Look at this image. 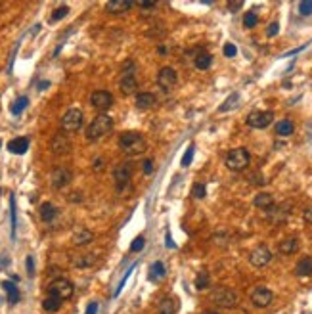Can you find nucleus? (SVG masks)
Masks as SVG:
<instances>
[{
    "mask_svg": "<svg viewBox=\"0 0 312 314\" xmlns=\"http://www.w3.org/2000/svg\"><path fill=\"white\" fill-rule=\"evenodd\" d=\"M27 104H29V100L25 98V96H21V98H17L14 104H12V107H10V111L14 113V115H19L25 107H27Z\"/></svg>",
    "mask_w": 312,
    "mask_h": 314,
    "instance_id": "72a5a7b5",
    "label": "nucleus"
},
{
    "mask_svg": "<svg viewBox=\"0 0 312 314\" xmlns=\"http://www.w3.org/2000/svg\"><path fill=\"white\" fill-rule=\"evenodd\" d=\"M132 173H134V165L132 163H121V165H117V169L113 171V178H115V188H117V192H123L128 186V182L132 178Z\"/></svg>",
    "mask_w": 312,
    "mask_h": 314,
    "instance_id": "0eeeda50",
    "label": "nucleus"
},
{
    "mask_svg": "<svg viewBox=\"0 0 312 314\" xmlns=\"http://www.w3.org/2000/svg\"><path fill=\"white\" fill-rule=\"evenodd\" d=\"M142 169H144V173H146V174H152V173H154V161H152V159H146Z\"/></svg>",
    "mask_w": 312,
    "mask_h": 314,
    "instance_id": "49530a36",
    "label": "nucleus"
},
{
    "mask_svg": "<svg viewBox=\"0 0 312 314\" xmlns=\"http://www.w3.org/2000/svg\"><path fill=\"white\" fill-rule=\"evenodd\" d=\"M136 88H138V81H136V77H134V73L132 71H128V67L125 65V69H123V75H121V92L125 96H130L136 92Z\"/></svg>",
    "mask_w": 312,
    "mask_h": 314,
    "instance_id": "ddd939ff",
    "label": "nucleus"
},
{
    "mask_svg": "<svg viewBox=\"0 0 312 314\" xmlns=\"http://www.w3.org/2000/svg\"><path fill=\"white\" fill-rule=\"evenodd\" d=\"M69 199H73V201H81L83 197H81V193H79V192H75V193H73V197H69Z\"/></svg>",
    "mask_w": 312,
    "mask_h": 314,
    "instance_id": "864d4df0",
    "label": "nucleus"
},
{
    "mask_svg": "<svg viewBox=\"0 0 312 314\" xmlns=\"http://www.w3.org/2000/svg\"><path fill=\"white\" fill-rule=\"evenodd\" d=\"M303 217H305V220H307V222H312V207H309V209H305Z\"/></svg>",
    "mask_w": 312,
    "mask_h": 314,
    "instance_id": "603ef678",
    "label": "nucleus"
},
{
    "mask_svg": "<svg viewBox=\"0 0 312 314\" xmlns=\"http://www.w3.org/2000/svg\"><path fill=\"white\" fill-rule=\"evenodd\" d=\"M140 8H144V10H150V8H156L157 2H154V0H142V2H136Z\"/></svg>",
    "mask_w": 312,
    "mask_h": 314,
    "instance_id": "a18cd8bd",
    "label": "nucleus"
},
{
    "mask_svg": "<svg viewBox=\"0 0 312 314\" xmlns=\"http://www.w3.org/2000/svg\"><path fill=\"white\" fill-rule=\"evenodd\" d=\"M56 215H58L56 205H52V203H48V201L40 205V220H44V222H52V220L56 219Z\"/></svg>",
    "mask_w": 312,
    "mask_h": 314,
    "instance_id": "b1692460",
    "label": "nucleus"
},
{
    "mask_svg": "<svg viewBox=\"0 0 312 314\" xmlns=\"http://www.w3.org/2000/svg\"><path fill=\"white\" fill-rule=\"evenodd\" d=\"M96 262V255H79L73 259V264L77 268H87V266H92Z\"/></svg>",
    "mask_w": 312,
    "mask_h": 314,
    "instance_id": "c756f323",
    "label": "nucleus"
},
{
    "mask_svg": "<svg viewBox=\"0 0 312 314\" xmlns=\"http://www.w3.org/2000/svg\"><path fill=\"white\" fill-rule=\"evenodd\" d=\"M272 299H274V293H272L268 287H264V285L255 287V291L251 293V303H253L257 309H266V307L272 303Z\"/></svg>",
    "mask_w": 312,
    "mask_h": 314,
    "instance_id": "6e6552de",
    "label": "nucleus"
},
{
    "mask_svg": "<svg viewBox=\"0 0 312 314\" xmlns=\"http://www.w3.org/2000/svg\"><path fill=\"white\" fill-rule=\"evenodd\" d=\"M176 81H178V75H176V71L173 67L159 69V73H157V85H159L161 90H171L176 85Z\"/></svg>",
    "mask_w": 312,
    "mask_h": 314,
    "instance_id": "1a4fd4ad",
    "label": "nucleus"
},
{
    "mask_svg": "<svg viewBox=\"0 0 312 314\" xmlns=\"http://www.w3.org/2000/svg\"><path fill=\"white\" fill-rule=\"evenodd\" d=\"M92 240H94V234L90 232V230H87V228H79V230L73 234V244H75L77 247L88 245Z\"/></svg>",
    "mask_w": 312,
    "mask_h": 314,
    "instance_id": "aec40b11",
    "label": "nucleus"
},
{
    "mask_svg": "<svg viewBox=\"0 0 312 314\" xmlns=\"http://www.w3.org/2000/svg\"><path fill=\"white\" fill-rule=\"evenodd\" d=\"M156 104L157 98L152 92H140L136 96V107L138 109H152V107H156Z\"/></svg>",
    "mask_w": 312,
    "mask_h": 314,
    "instance_id": "a211bd4d",
    "label": "nucleus"
},
{
    "mask_svg": "<svg viewBox=\"0 0 312 314\" xmlns=\"http://www.w3.org/2000/svg\"><path fill=\"white\" fill-rule=\"evenodd\" d=\"M270 261H272V251H270L266 245H259V247H255V249L249 253V262L253 266H257V268L266 266Z\"/></svg>",
    "mask_w": 312,
    "mask_h": 314,
    "instance_id": "9d476101",
    "label": "nucleus"
},
{
    "mask_svg": "<svg viewBox=\"0 0 312 314\" xmlns=\"http://www.w3.org/2000/svg\"><path fill=\"white\" fill-rule=\"evenodd\" d=\"M67 14H69V8H67V6H60V8H56V10H54V14H52L50 21H60V19H63Z\"/></svg>",
    "mask_w": 312,
    "mask_h": 314,
    "instance_id": "e433bc0d",
    "label": "nucleus"
},
{
    "mask_svg": "<svg viewBox=\"0 0 312 314\" xmlns=\"http://www.w3.org/2000/svg\"><path fill=\"white\" fill-rule=\"evenodd\" d=\"M144 244H146V242H144V238H142V236H138V238H136V240L132 242V245H130V251H134V253L142 251V249H144Z\"/></svg>",
    "mask_w": 312,
    "mask_h": 314,
    "instance_id": "a19ab883",
    "label": "nucleus"
},
{
    "mask_svg": "<svg viewBox=\"0 0 312 314\" xmlns=\"http://www.w3.org/2000/svg\"><path fill=\"white\" fill-rule=\"evenodd\" d=\"M289 207L287 205H281V207H270L268 209V217H270V220H274V222H281V220L287 219V215H289V211H287Z\"/></svg>",
    "mask_w": 312,
    "mask_h": 314,
    "instance_id": "393cba45",
    "label": "nucleus"
},
{
    "mask_svg": "<svg viewBox=\"0 0 312 314\" xmlns=\"http://www.w3.org/2000/svg\"><path fill=\"white\" fill-rule=\"evenodd\" d=\"M90 104H92L94 109L98 111H107L111 105H113V96L109 94L107 90H96L92 96H90Z\"/></svg>",
    "mask_w": 312,
    "mask_h": 314,
    "instance_id": "f8f14e48",
    "label": "nucleus"
},
{
    "mask_svg": "<svg viewBox=\"0 0 312 314\" xmlns=\"http://www.w3.org/2000/svg\"><path fill=\"white\" fill-rule=\"evenodd\" d=\"M111 128H113V119L105 113H100L96 119H92V123L87 128V140L96 142V140L104 138L105 134H109Z\"/></svg>",
    "mask_w": 312,
    "mask_h": 314,
    "instance_id": "f03ea898",
    "label": "nucleus"
},
{
    "mask_svg": "<svg viewBox=\"0 0 312 314\" xmlns=\"http://www.w3.org/2000/svg\"><path fill=\"white\" fill-rule=\"evenodd\" d=\"M295 274L301 276V278H307L312 274V257H303L297 266H295Z\"/></svg>",
    "mask_w": 312,
    "mask_h": 314,
    "instance_id": "4be33fe9",
    "label": "nucleus"
},
{
    "mask_svg": "<svg viewBox=\"0 0 312 314\" xmlns=\"http://www.w3.org/2000/svg\"><path fill=\"white\" fill-rule=\"evenodd\" d=\"M255 207H260V209H270L272 205H274V197H272V193H266V192H262V193H259L257 197H255Z\"/></svg>",
    "mask_w": 312,
    "mask_h": 314,
    "instance_id": "bb28decb",
    "label": "nucleus"
},
{
    "mask_svg": "<svg viewBox=\"0 0 312 314\" xmlns=\"http://www.w3.org/2000/svg\"><path fill=\"white\" fill-rule=\"evenodd\" d=\"M2 287H4V291H6V295H8V303H10V305L19 303V289L16 287V283L4 282L2 283Z\"/></svg>",
    "mask_w": 312,
    "mask_h": 314,
    "instance_id": "a878e982",
    "label": "nucleus"
},
{
    "mask_svg": "<svg viewBox=\"0 0 312 314\" xmlns=\"http://www.w3.org/2000/svg\"><path fill=\"white\" fill-rule=\"evenodd\" d=\"M251 163V154L245 148H236V150H230V154L226 156V167L234 173H240V171H245L247 165Z\"/></svg>",
    "mask_w": 312,
    "mask_h": 314,
    "instance_id": "7ed1b4c3",
    "label": "nucleus"
},
{
    "mask_svg": "<svg viewBox=\"0 0 312 314\" xmlns=\"http://www.w3.org/2000/svg\"><path fill=\"white\" fill-rule=\"evenodd\" d=\"M104 163H105L104 159H96V161H94V171H96V173H100V171H104V167H105Z\"/></svg>",
    "mask_w": 312,
    "mask_h": 314,
    "instance_id": "09e8293b",
    "label": "nucleus"
},
{
    "mask_svg": "<svg viewBox=\"0 0 312 314\" xmlns=\"http://www.w3.org/2000/svg\"><path fill=\"white\" fill-rule=\"evenodd\" d=\"M27 274H29V278L35 276V261H33V257H27Z\"/></svg>",
    "mask_w": 312,
    "mask_h": 314,
    "instance_id": "de8ad7c7",
    "label": "nucleus"
},
{
    "mask_svg": "<svg viewBox=\"0 0 312 314\" xmlns=\"http://www.w3.org/2000/svg\"><path fill=\"white\" fill-rule=\"evenodd\" d=\"M293 130H295V126H293V123H291L289 119H283V121H280V123L276 125V134H278V136H291Z\"/></svg>",
    "mask_w": 312,
    "mask_h": 314,
    "instance_id": "7c9ffc66",
    "label": "nucleus"
},
{
    "mask_svg": "<svg viewBox=\"0 0 312 314\" xmlns=\"http://www.w3.org/2000/svg\"><path fill=\"white\" fill-rule=\"evenodd\" d=\"M119 148L128 156H140L146 152L148 142L140 132H123L119 138Z\"/></svg>",
    "mask_w": 312,
    "mask_h": 314,
    "instance_id": "f257e3e1",
    "label": "nucleus"
},
{
    "mask_svg": "<svg viewBox=\"0 0 312 314\" xmlns=\"http://www.w3.org/2000/svg\"><path fill=\"white\" fill-rule=\"evenodd\" d=\"M278 249L283 255H291V253H295L299 249V242H297V238H287V240L280 242V247Z\"/></svg>",
    "mask_w": 312,
    "mask_h": 314,
    "instance_id": "cd10ccee",
    "label": "nucleus"
},
{
    "mask_svg": "<svg viewBox=\"0 0 312 314\" xmlns=\"http://www.w3.org/2000/svg\"><path fill=\"white\" fill-rule=\"evenodd\" d=\"M213 301L219 305V307H224V309H234L238 303H240V295L230 289V287H217L213 291Z\"/></svg>",
    "mask_w": 312,
    "mask_h": 314,
    "instance_id": "20e7f679",
    "label": "nucleus"
},
{
    "mask_svg": "<svg viewBox=\"0 0 312 314\" xmlns=\"http://www.w3.org/2000/svg\"><path fill=\"white\" fill-rule=\"evenodd\" d=\"M10 205H12V236H16V199L10 197Z\"/></svg>",
    "mask_w": 312,
    "mask_h": 314,
    "instance_id": "79ce46f5",
    "label": "nucleus"
},
{
    "mask_svg": "<svg viewBox=\"0 0 312 314\" xmlns=\"http://www.w3.org/2000/svg\"><path fill=\"white\" fill-rule=\"evenodd\" d=\"M238 102H240V94H238V92H234V94L230 96V98H228V100H226V102H224V104L220 105L219 111H220V113H224V111H230V109H234V107L238 105Z\"/></svg>",
    "mask_w": 312,
    "mask_h": 314,
    "instance_id": "473e14b6",
    "label": "nucleus"
},
{
    "mask_svg": "<svg viewBox=\"0 0 312 314\" xmlns=\"http://www.w3.org/2000/svg\"><path fill=\"white\" fill-rule=\"evenodd\" d=\"M272 121H274L272 111H251L247 115V125L251 128H266Z\"/></svg>",
    "mask_w": 312,
    "mask_h": 314,
    "instance_id": "9b49d317",
    "label": "nucleus"
},
{
    "mask_svg": "<svg viewBox=\"0 0 312 314\" xmlns=\"http://www.w3.org/2000/svg\"><path fill=\"white\" fill-rule=\"evenodd\" d=\"M42 309H44L46 313H58V311L62 309V301H60L58 297L48 295V297L42 301Z\"/></svg>",
    "mask_w": 312,
    "mask_h": 314,
    "instance_id": "c85d7f7f",
    "label": "nucleus"
},
{
    "mask_svg": "<svg viewBox=\"0 0 312 314\" xmlns=\"http://www.w3.org/2000/svg\"><path fill=\"white\" fill-rule=\"evenodd\" d=\"M71 171L69 169H65V167H60V169H56L54 173H52V186L54 188H63V186H67L69 182H71Z\"/></svg>",
    "mask_w": 312,
    "mask_h": 314,
    "instance_id": "2eb2a0df",
    "label": "nucleus"
},
{
    "mask_svg": "<svg viewBox=\"0 0 312 314\" xmlns=\"http://www.w3.org/2000/svg\"><path fill=\"white\" fill-rule=\"evenodd\" d=\"M299 14H301V16H311L312 0H309V2H301V4H299Z\"/></svg>",
    "mask_w": 312,
    "mask_h": 314,
    "instance_id": "ea45409f",
    "label": "nucleus"
},
{
    "mask_svg": "<svg viewBox=\"0 0 312 314\" xmlns=\"http://www.w3.org/2000/svg\"><path fill=\"white\" fill-rule=\"evenodd\" d=\"M191 195H193L195 199H203V197L207 195V188H205V184H201V182L193 184V186H191Z\"/></svg>",
    "mask_w": 312,
    "mask_h": 314,
    "instance_id": "f704fd0d",
    "label": "nucleus"
},
{
    "mask_svg": "<svg viewBox=\"0 0 312 314\" xmlns=\"http://www.w3.org/2000/svg\"><path fill=\"white\" fill-rule=\"evenodd\" d=\"M242 6H243V2H230V4H228V10H230V12H238Z\"/></svg>",
    "mask_w": 312,
    "mask_h": 314,
    "instance_id": "8fccbe9b",
    "label": "nucleus"
},
{
    "mask_svg": "<svg viewBox=\"0 0 312 314\" xmlns=\"http://www.w3.org/2000/svg\"><path fill=\"white\" fill-rule=\"evenodd\" d=\"M249 180H251V184H257V186H262V184L266 182V180H264V176H262L260 173H255V174H251Z\"/></svg>",
    "mask_w": 312,
    "mask_h": 314,
    "instance_id": "37998d69",
    "label": "nucleus"
},
{
    "mask_svg": "<svg viewBox=\"0 0 312 314\" xmlns=\"http://www.w3.org/2000/svg\"><path fill=\"white\" fill-rule=\"evenodd\" d=\"M178 311V303L173 297H163L157 305V313L159 314H176Z\"/></svg>",
    "mask_w": 312,
    "mask_h": 314,
    "instance_id": "412c9836",
    "label": "nucleus"
},
{
    "mask_svg": "<svg viewBox=\"0 0 312 314\" xmlns=\"http://www.w3.org/2000/svg\"><path fill=\"white\" fill-rule=\"evenodd\" d=\"M48 293H50L52 297H58L60 301H67V299L73 297L75 287H73V283L69 282V280L58 278V280H54V282L48 285Z\"/></svg>",
    "mask_w": 312,
    "mask_h": 314,
    "instance_id": "39448f33",
    "label": "nucleus"
},
{
    "mask_svg": "<svg viewBox=\"0 0 312 314\" xmlns=\"http://www.w3.org/2000/svg\"><path fill=\"white\" fill-rule=\"evenodd\" d=\"M193 154H195V146L193 144H190L186 150V154L182 157V167H188L190 163H191V159H193Z\"/></svg>",
    "mask_w": 312,
    "mask_h": 314,
    "instance_id": "4c0bfd02",
    "label": "nucleus"
},
{
    "mask_svg": "<svg viewBox=\"0 0 312 314\" xmlns=\"http://www.w3.org/2000/svg\"><path fill=\"white\" fill-rule=\"evenodd\" d=\"M132 6H134V2H130V0H109L105 8L111 14H125Z\"/></svg>",
    "mask_w": 312,
    "mask_h": 314,
    "instance_id": "6ab92c4d",
    "label": "nucleus"
},
{
    "mask_svg": "<svg viewBox=\"0 0 312 314\" xmlns=\"http://www.w3.org/2000/svg\"><path fill=\"white\" fill-rule=\"evenodd\" d=\"M209 283H211V278H209V272L201 270V272L197 274V278H195V287H197L199 291H203V289H207V287H209Z\"/></svg>",
    "mask_w": 312,
    "mask_h": 314,
    "instance_id": "2f4dec72",
    "label": "nucleus"
},
{
    "mask_svg": "<svg viewBox=\"0 0 312 314\" xmlns=\"http://www.w3.org/2000/svg\"><path fill=\"white\" fill-rule=\"evenodd\" d=\"M257 23H259V16H257L255 12H247L245 17H243V25H245L247 29H253Z\"/></svg>",
    "mask_w": 312,
    "mask_h": 314,
    "instance_id": "c9c22d12",
    "label": "nucleus"
},
{
    "mask_svg": "<svg viewBox=\"0 0 312 314\" xmlns=\"http://www.w3.org/2000/svg\"><path fill=\"white\" fill-rule=\"evenodd\" d=\"M203 314H217V313H215V311H205Z\"/></svg>",
    "mask_w": 312,
    "mask_h": 314,
    "instance_id": "5fc2aeb1",
    "label": "nucleus"
},
{
    "mask_svg": "<svg viewBox=\"0 0 312 314\" xmlns=\"http://www.w3.org/2000/svg\"><path fill=\"white\" fill-rule=\"evenodd\" d=\"M278 31H280L278 21H272V23L268 25V29H266V35H268V36H276V35H278Z\"/></svg>",
    "mask_w": 312,
    "mask_h": 314,
    "instance_id": "c03bdc74",
    "label": "nucleus"
},
{
    "mask_svg": "<svg viewBox=\"0 0 312 314\" xmlns=\"http://www.w3.org/2000/svg\"><path fill=\"white\" fill-rule=\"evenodd\" d=\"M50 148L56 156H65L71 152V140L67 138V134H56L50 142Z\"/></svg>",
    "mask_w": 312,
    "mask_h": 314,
    "instance_id": "4468645a",
    "label": "nucleus"
},
{
    "mask_svg": "<svg viewBox=\"0 0 312 314\" xmlns=\"http://www.w3.org/2000/svg\"><path fill=\"white\" fill-rule=\"evenodd\" d=\"M96 313H98V303H96V301H92V303L87 307V313H85V314H96Z\"/></svg>",
    "mask_w": 312,
    "mask_h": 314,
    "instance_id": "3c124183",
    "label": "nucleus"
},
{
    "mask_svg": "<svg viewBox=\"0 0 312 314\" xmlns=\"http://www.w3.org/2000/svg\"><path fill=\"white\" fill-rule=\"evenodd\" d=\"M165 276H167L165 264H163L161 261H156V262L150 266V270H148V280L157 283V282H161V280H165Z\"/></svg>",
    "mask_w": 312,
    "mask_h": 314,
    "instance_id": "f3484780",
    "label": "nucleus"
},
{
    "mask_svg": "<svg viewBox=\"0 0 312 314\" xmlns=\"http://www.w3.org/2000/svg\"><path fill=\"white\" fill-rule=\"evenodd\" d=\"M222 52H224V56H226V58H234V56L238 54V48H236L232 42H226V44H224V48H222Z\"/></svg>",
    "mask_w": 312,
    "mask_h": 314,
    "instance_id": "58836bf2",
    "label": "nucleus"
},
{
    "mask_svg": "<svg viewBox=\"0 0 312 314\" xmlns=\"http://www.w3.org/2000/svg\"><path fill=\"white\" fill-rule=\"evenodd\" d=\"M83 121H85V115L81 109L77 107H71L63 113L62 117V128L65 132H77L81 126H83Z\"/></svg>",
    "mask_w": 312,
    "mask_h": 314,
    "instance_id": "423d86ee",
    "label": "nucleus"
},
{
    "mask_svg": "<svg viewBox=\"0 0 312 314\" xmlns=\"http://www.w3.org/2000/svg\"><path fill=\"white\" fill-rule=\"evenodd\" d=\"M211 63H213V56H211L209 52H201V50H199V52H197V56L193 58V65H195L197 69H203V71H205V69H209V67H211Z\"/></svg>",
    "mask_w": 312,
    "mask_h": 314,
    "instance_id": "5701e85b",
    "label": "nucleus"
},
{
    "mask_svg": "<svg viewBox=\"0 0 312 314\" xmlns=\"http://www.w3.org/2000/svg\"><path fill=\"white\" fill-rule=\"evenodd\" d=\"M29 150V140L27 138H14L8 142V152L14 154V156H23L25 152Z\"/></svg>",
    "mask_w": 312,
    "mask_h": 314,
    "instance_id": "dca6fc26",
    "label": "nucleus"
}]
</instances>
